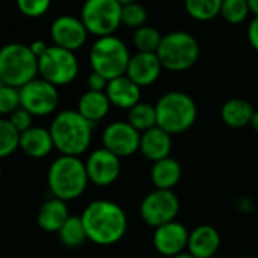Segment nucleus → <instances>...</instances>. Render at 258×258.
Segmentation results:
<instances>
[{
  "instance_id": "4be33fe9",
  "label": "nucleus",
  "mask_w": 258,
  "mask_h": 258,
  "mask_svg": "<svg viewBox=\"0 0 258 258\" xmlns=\"http://www.w3.org/2000/svg\"><path fill=\"white\" fill-rule=\"evenodd\" d=\"M111 108V102L105 91H90L87 90L78 102V112L87 118L91 124L103 120Z\"/></svg>"
},
{
  "instance_id": "f3484780",
  "label": "nucleus",
  "mask_w": 258,
  "mask_h": 258,
  "mask_svg": "<svg viewBox=\"0 0 258 258\" xmlns=\"http://www.w3.org/2000/svg\"><path fill=\"white\" fill-rule=\"evenodd\" d=\"M220 247V234L211 225H199L188 234L187 250L195 258H214Z\"/></svg>"
},
{
  "instance_id": "37998d69",
  "label": "nucleus",
  "mask_w": 258,
  "mask_h": 258,
  "mask_svg": "<svg viewBox=\"0 0 258 258\" xmlns=\"http://www.w3.org/2000/svg\"><path fill=\"white\" fill-rule=\"evenodd\" d=\"M4 85V82H2V79H0V87H2Z\"/></svg>"
},
{
  "instance_id": "1a4fd4ad",
  "label": "nucleus",
  "mask_w": 258,
  "mask_h": 258,
  "mask_svg": "<svg viewBox=\"0 0 258 258\" xmlns=\"http://www.w3.org/2000/svg\"><path fill=\"white\" fill-rule=\"evenodd\" d=\"M79 73V62L75 52L49 46L47 52L38 58V75L55 87L72 84Z\"/></svg>"
},
{
  "instance_id": "c756f323",
  "label": "nucleus",
  "mask_w": 258,
  "mask_h": 258,
  "mask_svg": "<svg viewBox=\"0 0 258 258\" xmlns=\"http://www.w3.org/2000/svg\"><path fill=\"white\" fill-rule=\"evenodd\" d=\"M250 14L246 0H223L220 16L229 25H240L243 23L247 16Z\"/></svg>"
},
{
  "instance_id": "7c9ffc66",
  "label": "nucleus",
  "mask_w": 258,
  "mask_h": 258,
  "mask_svg": "<svg viewBox=\"0 0 258 258\" xmlns=\"http://www.w3.org/2000/svg\"><path fill=\"white\" fill-rule=\"evenodd\" d=\"M146 20H148V11L139 2L124 5L121 8V25H124L126 28L139 29L146 25Z\"/></svg>"
},
{
  "instance_id": "2f4dec72",
  "label": "nucleus",
  "mask_w": 258,
  "mask_h": 258,
  "mask_svg": "<svg viewBox=\"0 0 258 258\" xmlns=\"http://www.w3.org/2000/svg\"><path fill=\"white\" fill-rule=\"evenodd\" d=\"M20 108V90L4 84L0 87V117H10Z\"/></svg>"
},
{
  "instance_id": "cd10ccee",
  "label": "nucleus",
  "mask_w": 258,
  "mask_h": 258,
  "mask_svg": "<svg viewBox=\"0 0 258 258\" xmlns=\"http://www.w3.org/2000/svg\"><path fill=\"white\" fill-rule=\"evenodd\" d=\"M20 149V133L8 117H0V160L8 158Z\"/></svg>"
},
{
  "instance_id": "b1692460",
  "label": "nucleus",
  "mask_w": 258,
  "mask_h": 258,
  "mask_svg": "<svg viewBox=\"0 0 258 258\" xmlns=\"http://www.w3.org/2000/svg\"><path fill=\"white\" fill-rule=\"evenodd\" d=\"M182 176V167L178 160L167 157L161 161L154 163L151 170V179L158 190H173Z\"/></svg>"
},
{
  "instance_id": "4c0bfd02",
  "label": "nucleus",
  "mask_w": 258,
  "mask_h": 258,
  "mask_svg": "<svg viewBox=\"0 0 258 258\" xmlns=\"http://www.w3.org/2000/svg\"><path fill=\"white\" fill-rule=\"evenodd\" d=\"M246 2H247L250 14H253V17H256L258 16V0H246Z\"/></svg>"
},
{
  "instance_id": "393cba45",
  "label": "nucleus",
  "mask_w": 258,
  "mask_h": 258,
  "mask_svg": "<svg viewBox=\"0 0 258 258\" xmlns=\"http://www.w3.org/2000/svg\"><path fill=\"white\" fill-rule=\"evenodd\" d=\"M131 126H134L140 134L149 131V129L157 126V109L155 105L139 102L127 111V120Z\"/></svg>"
},
{
  "instance_id": "f03ea898",
  "label": "nucleus",
  "mask_w": 258,
  "mask_h": 258,
  "mask_svg": "<svg viewBox=\"0 0 258 258\" xmlns=\"http://www.w3.org/2000/svg\"><path fill=\"white\" fill-rule=\"evenodd\" d=\"M93 126L78 109L59 111L49 126L55 149L61 155L81 157L91 146Z\"/></svg>"
},
{
  "instance_id": "4468645a",
  "label": "nucleus",
  "mask_w": 258,
  "mask_h": 258,
  "mask_svg": "<svg viewBox=\"0 0 258 258\" xmlns=\"http://www.w3.org/2000/svg\"><path fill=\"white\" fill-rule=\"evenodd\" d=\"M88 37V31L81 19L73 16H61L50 25V38L53 46L75 52L81 49Z\"/></svg>"
},
{
  "instance_id": "9b49d317",
  "label": "nucleus",
  "mask_w": 258,
  "mask_h": 258,
  "mask_svg": "<svg viewBox=\"0 0 258 258\" xmlns=\"http://www.w3.org/2000/svg\"><path fill=\"white\" fill-rule=\"evenodd\" d=\"M178 213L179 199L173 190L155 188L154 191L146 195L140 204V217L146 225L152 228H158L176 220Z\"/></svg>"
},
{
  "instance_id": "ddd939ff",
  "label": "nucleus",
  "mask_w": 258,
  "mask_h": 258,
  "mask_svg": "<svg viewBox=\"0 0 258 258\" xmlns=\"http://www.w3.org/2000/svg\"><path fill=\"white\" fill-rule=\"evenodd\" d=\"M87 175L91 184L97 187H109L121 173V158L105 148L94 149L85 160Z\"/></svg>"
},
{
  "instance_id": "5701e85b",
  "label": "nucleus",
  "mask_w": 258,
  "mask_h": 258,
  "mask_svg": "<svg viewBox=\"0 0 258 258\" xmlns=\"http://www.w3.org/2000/svg\"><path fill=\"white\" fill-rule=\"evenodd\" d=\"M255 109L250 102L241 97L228 99L220 109V117L228 127L241 129L250 124Z\"/></svg>"
},
{
  "instance_id": "ea45409f",
  "label": "nucleus",
  "mask_w": 258,
  "mask_h": 258,
  "mask_svg": "<svg viewBox=\"0 0 258 258\" xmlns=\"http://www.w3.org/2000/svg\"><path fill=\"white\" fill-rule=\"evenodd\" d=\"M172 258H195V256L188 250H184V252H181V253H178V255H175Z\"/></svg>"
},
{
  "instance_id": "c85d7f7f",
  "label": "nucleus",
  "mask_w": 258,
  "mask_h": 258,
  "mask_svg": "<svg viewBox=\"0 0 258 258\" xmlns=\"http://www.w3.org/2000/svg\"><path fill=\"white\" fill-rule=\"evenodd\" d=\"M161 40H163V35L160 34V31L149 25H145L136 29L134 37H133V43L137 52H145V53H157Z\"/></svg>"
},
{
  "instance_id": "79ce46f5",
  "label": "nucleus",
  "mask_w": 258,
  "mask_h": 258,
  "mask_svg": "<svg viewBox=\"0 0 258 258\" xmlns=\"http://www.w3.org/2000/svg\"><path fill=\"white\" fill-rule=\"evenodd\" d=\"M0 178H2V166H0Z\"/></svg>"
},
{
  "instance_id": "f8f14e48",
  "label": "nucleus",
  "mask_w": 258,
  "mask_h": 258,
  "mask_svg": "<svg viewBox=\"0 0 258 258\" xmlns=\"http://www.w3.org/2000/svg\"><path fill=\"white\" fill-rule=\"evenodd\" d=\"M142 134L127 121H112L102 133V148L112 152L118 158L131 157L140 151Z\"/></svg>"
},
{
  "instance_id": "a211bd4d",
  "label": "nucleus",
  "mask_w": 258,
  "mask_h": 258,
  "mask_svg": "<svg viewBox=\"0 0 258 258\" xmlns=\"http://www.w3.org/2000/svg\"><path fill=\"white\" fill-rule=\"evenodd\" d=\"M172 146H173L172 136L160 126H155L142 134L139 152H142V155L151 163H157L170 157Z\"/></svg>"
},
{
  "instance_id": "f704fd0d",
  "label": "nucleus",
  "mask_w": 258,
  "mask_h": 258,
  "mask_svg": "<svg viewBox=\"0 0 258 258\" xmlns=\"http://www.w3.org/2000/svg\"><path fill=\"white\" fill-rule=\"evenodd\" d=\"M108 79L103 78L102 75L96 73V72H91L90 76L87 78V85H88V90L90 91H105L106 87H108Z\"/></svg>"
},
{
  "instance_id": "423d86ee",
  "label": "nucleus",
  "mask_w": 258,
  "mask_h": 258,
  "mask_svg": "<svg viewBox=\"0 0 258 258\" xmlns=\"http://www.w3.org/2000/svg\"><path fill=\"white\" fill-rule=\"evenodd\" d=\"M131 56L127 46L118 37H100L90 49V66L93 72L111 81L126 75Z\"/></svg>"
},
{
  "instance_id": "72a5a7b5",
  "label": "nucleus",
  "mask_w": 258,
  "mask_h": 258,
  "mask_svg": "<svg viewBox=\"0 0 258 258\" xmlns=\"http://www.w3.org/2000/svg\"><path fill=\"white\" fill-rule=\"evenodd\" d=\"M8 120L13 123V126L17 129V131L22 134V133H25V131H28L29 127H32L34 126V115H31L26 109H23L22 106L19 108V109H16L10 117H8Z\"/></svg>"
},
{
  "instance_id": "aec40b11",
  "label": "nucleus",
  "mask_w": 258,
  "mask_h": 258,
  "mask_svg": "<svg viewBox=\"0 0 258 258\" xmlns=\"http://www.w3.org/2000/svg\"><path fill=\"white\" fill-rule=\"evenodd\" d=\"M20 149L31 158L40 160L50 155L55 149L49 127L32 126L20 134Z\"/></svg>"
},
{
  "instance_id": "20e7f679",
  "label": "nucleus",
  "mask_w": 258,
  "mask_h": 258,
  "mask_svg": "<svg viewBox=\"0 0 258 258\" xmlns=\"http://www.w3.org/2000/svg\"><path fill=\"white\" fill-rule=\"evenodd\" d=\"M157 126L170 136L182 134L196 123L198 106L191 96L184 91L164 93L155 103Z\"/></svg>"
},
{
  "instance_id": "39448f33",
  "label": "nucleus",
  "mask_w": 258,
  "mask_h": 258,
  "mask_svg": "<svg viewBox=\"0 0 258 258\" xmlns=\"http://www.w3.org/2000/svg\"><path fill=\"white\" fill-rule=\"evenodd\" d=\"M38 75V58L31 47L22 43H11L0 49V79L4 84L22 88Z\"/></svg>"
},
{
  "instance_id": "e433bc0d",
  "label": "nucleus",
  "mask_w": 258,
  "mask_h": 258,
  "mask_svg": "<svg viewBox=\"0 0 258 258\" xmlns=\"http://www.w3.org/2000/svg\"><path fill=\"white\" fill-rule=\"evenodd\" d=\"M29 47H31L32 53H34L37 58H41V56L47 52V49H49V46H47L44 41H41V40H35Z\"/></svg>"
},
{
  "instance_id": "412c9836",
  "label": "nucleus",
  "mask_w": 258,
  "mask_h": 258,
  "mask_svg": "<svg viewBox=\"0 0 258 258\" xmlns=\"http://www.w3.org/2000/svg\"><path fill=\"white\" fill-rule=\"evenodd\" d=\"M70 213L66 201H61L58 198L47 199L38 210L37 222L38 226L46 232H58L62 225L69 220Z\"/></svg>"
},
{
  "instance_id": "0eeeda50",
  "label": "nucleus",
  "mask_w": 258,
  "mask_h": 258,
  "mask_svg": "<svg viewBox=\"0 0 258 258\" xmlns=\"http://www.w3.org/2000/svg\"><path fill=\"white\" fill-rule=\"evenodd\" d=\"M199 43L185 31H173L163 35L157 56L163 69L169 72H185L199 59Z\"/></svg>"
},
{
  "instance_id": "f257e3e1",
  "label": "nucleus",
  "mask_w": 258,
  "mask_h": 258,
  "mask_svg": "<svg viewBox=\"0 0 258 258\" xmlns=\"http://www.w3.org/2000/svg\"><path fill=\"white\" fill-rule=\"evenodd\" d=\"M82 223L90 241L100 246H111L120 241L127 229V216L124 210L105 199L90 202L82 214Z\"/></svg>"
},
{
  "instance_id": "c9c22d12",
  "label": "nucleus",
  "mask_w": 258,
  "mask_h": 258,
  "mask_svg": "<svg viewBox=\"0 0 258 258\" xmlns=\"http://www.w3.org/2000/svg\"><path fill=\"white\" fill-rule=\"evenodd\" d=\"M247 41L252 46V49H255L258 52V16L253 17L249 22V26H247Z\"/></svg>"
},
{
  "instance_id": "9d476101",
  "label": "nucleus",
  "mask_w": 258,
  "mask_h": 258,
  "mask_svg": "<svg viewBox=\"0 0 258 258\" xmlns=\"http://www.w3.org/2000/svg\"><path fill=\"white\" fill-rule=\"evenodd\" d=\"M59 105L58 87L35 78L20 88V106L34 117H46L56 111Z\"/></svg>"
},
{
  "instance_id": "a18cd8bd",
  "label": "nucleus",
  "mask_w": 258,
  "mask_h": 258,
  "mask_svg": "<svg viewBox=\"0 0 258 258\" xmlns=\"http://www.w3.org/2000/svg\"><path fill=\"white\" fill-rule=\"evenodd\" d=\"M214 258H219V256H214Z\"/></svg>"
},
{
  "instance_id": "bb28decb",
  "label": "nucleus",
  "mask_w": 258,
  "mask_h": 258,
  "mask_svg": "<svg viewBox=\"0 0 258 258\" xmlns=\"http://www.w3.org/2000/svg\"><path fill=\"white\" fill-rule=\"evenodd\" d=\"M223 0H184L187 14L198 22H210L220 16Z\"/></svg>"
},
{
  "instance_id": "58836bf2",
  "label": "nucleus",
  "mask_w": 258,
  "mask_h": 258,
  "mask_svg": "<svg viewBox=\"0 0 258 258\" xmlns=\"http://www.w3.org/2000/svg\"><path fill=\"white\" fill-rule=\"evenodd\" d=\"M253 131H256L258 133V109H255V112H253V115H252V120H250V124H249Z\"/></svg>"
},
{
  "instance_id": "6e6552de",
  "label": "nucleus",
  "mask_w": 258,
  "mask_h": 258,
  "mask_svg": "<svg viewBox=\"0 0 258 258\" xmlns=\"http://www.w3.org/2000/svg\"><path fill=\"white\" fill-rule=\"evenodd\" d=\"M121 8L117 0H85L81 20L88 34L97 38L114 35L121 25Z\"/></svg>"
},
{
  "instance_id": "c03bdc74",
  "label": "nucleus",
  "mask_w": 258,
  "mask_h": 258,
  "mask_svg": "<svg viewBox=\"0 0 258 258\" xmlns=\"http://www.w3.org/2000/svg\"><path fill=\"white\" fill-rule=\"evenodd\" d=\"M164 2H172V0H164Z\"/></svg>"
},
{
  "instance_id": "6ab92c4d",
  "label": "nucleus",
  "mask_w": 258,
  "mask_h": 258,
  "mask_svg": "<svg viewBox=\"0 0 258 258\" xmlns=\"http://www.w3.org/2000/svg\"><path fill=\"white\" fill-rule=\"evenodd\" d=\"M111 105L120 108V109H131L136 106L142 97V88L129 79L126 75L118 76L115 79H111L108 82V87L105 90Z\"/></svg>"
},
{
  "instance_id": "7ed1b4c3",
  "label": "nucleus",
  "mask_w": 258,
  "mask_h": 258,
  "mask_svg": "<svg viewBox=\"0 0 258 258\" xmlns=\"http://www.w3.org/2000/svg\"><path fill=\"white\" fill-rule=\"evenodd\" d=\"M90 184L85 161L79 157L59 155L47 170V185L53 198L70 202L81 198Z\"/></svg>"
},
{
  "instance_id": "a19ab883",
  "label": "nucleus",
  "mask_w": 258,
  "mask_h": 258,
  "mask_svg": "<svg viewBox=\"0 0 258 258\" xmlns=\"http://www.w3.org/2000/svg\"><path fill=\"white\" fill-rule=\"evenodd\" d=\"M117 2L121 7H124V5H129V4H136V2H139V0H117Z\"/></svg>"
},
{
  "instance_id": "2eb2a0df",
  "label": "nucleus",
  "mask_w": 258,
  "mask_h": 258,
  "mask_svg": "<svg viewBox=\"0 0 258 258\" xmlns=\"http://www.w3.org/2000/svg\"><path fill=\"white\" fill-rule=\"evenodd\" d=\"M188 234L190 231L185 228L184 223L173 220L166 225L155 228L152 243L157 252L164 256H175L184 250H187L188 244Z\"/></svg>"
},
{
  "instance_id": "473e14b6",
  "label": "nucleus",
  "mask_w": 258,
  "mask_h": 258,
  "mask_svg": "<svg viewBox=\"0 0 258 258\" xmlns=\"http://www.w3.org/2000/svg\"><path fill=\"white\" fill-rule=\"evenodd\" d=\"M52 0H17V8L26 17H41L50 8Z\"/></svg>"
},
{
  "instance_id": "a878e982",
  "label": "nucleus",
  "mask_w": 258,
  "mask_h": 258,
  "mask_svg": "<svg viewBox=\"0 0 258 258\" xmlns=\"http://www.w3.org/2000/svg\"><path fill=\"white\" fill-rule=\"evenodd\" d=\"M58 237H59V241L67 247L82 246L88 240V237H87L85 226L82 223L81 216H70L69 220L58 231Z\"/></svg>"
},
{
  "instance_id": "dca6fc26",
  "label": "nucleus",
  "mask_w": 258,
  "mask_h": 258,
  "mask_svg": "<svg viewBox=\"0 0 258 258\" xmlns=\"http://www.w3.org/2000/svg\"><path fill=\"white\" fill-rule=\"evenodd\" d=\"M163 72V66L157 53L137 52L131 56L127 64L126 76L134 81L140 88L155 84Z\"/></svg>"
}]
</instances>
